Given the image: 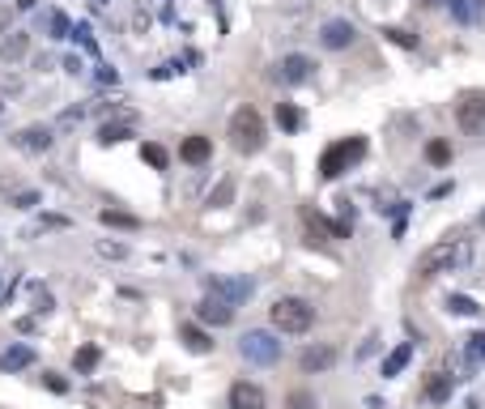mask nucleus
Returning a JSON list of instances; mask_svg holds the SVG:
<instances>
[{
  "instance_id": "20e7f679",
  "label": "nucleus",
  "mask_w": 485,
  "mask_h": 409,
  "mask_svg": "<svg viewBox=\"0 0 485 409\" xmlns=\"http://www.w3.org/2000/svg\"><path fill=\"white\" fill-rule=\"evenodd\" d=\"M268 316H273V328H281V332H306L315 324V307L306 303V298H277L273 307H268Z\"/></svg>"
},
{
  "instance_id": "a211bd4d",
  "label": "nucleus",
  "mask_w": 485,
  "mask_h": 409,
  "mask_svg": "<svg viewBox=\"0 0 485 409\" xmlns=\"http://www.w3.org/2000/svg\"><path fill=\"white\" fill-rule=\"evenodd\" d=\"M179 337L188 341L192 354H209V350H213V337H209L204 328H196V324H184V328H179Z\"/></svg>"
},
{
  "instance_id": "4be33fe9",
  "label": "nucleus",
  "mask_w": 485,
  "mask_h": 409,
  "mask_svg": "<svg viewBox=\"0 0 485 409\" xmlns=\"http://www.w3.org/2000/svg\"><path fill=\"white\" fill-rule=\"evenodd\" d=\"M132 137V124H102L98 128V141L102 145H119V141H128Z\"/></svg>"
},
{
  "instance_id": "58836bf2",
  "label": "nucleus",
  "mask_w": 485,
  "mask_h": 409,
  "mask_svg": "<svg viewBox=\"0 0 485 409\" xmlns=\"http://www.w3.org/2000/svg\"><path fill=\"white\" fill-rule=\"evenodd\" d=\"M481 222H485V213H481Z\"/></svg>"
},
{
  "instance_id": "f03ea898",
  "label": "nucleus",
  "mask_w": 485,
  "mask_h": 409,
  "mask_svg": "<svg viewBox=\"0 0 485 409\" xmlns=\"http://www.w3.org/2000/svg\"><path fill=\"white\" fill-rule=\"evenodd\" d=\"M366 158V137H341V141H332L324 149V158H319V175L324 179H337L345 175L353 162H362Z\"/></svg>"
},
{
  "instance_id": "7ed1b4c3",
  "label": "nucleus",
  "mask_w": 485,
  "mask_h": 409,
  "mask_svg": "<svg viewBox=\"0 0 485 409\" xmlns=\"http://www.w3.org/2000/svg\"><path fill=\"white\" fill-rule=\"evenodd\" d=\"M230 145H235L239 153H255L264 145V120L255 107H239L235 115H230Z\"/></svg>"
},
{
  "instance_id": "412c9836",
  "label": "nucleus",
  "mask_w": 485,
  "mask_h": 409,
  "mask_svg": "<svg viewBox=\"0 0 485 409\" xmlns=\"http://www.w3.org/2000/svg\"><path fill=\"white\" fill-rule=\"evenodd\" d=\"M277 124L286 128V133H298V128H302V111L294 107V102H277Z\"/></svg>"
},
{
  "instance_id": "aec40b11",
  "label": "nucleus",
  "mask_w": 485,
  "mask_h": 409,
  "mask_svg": "<svg viewBox=\"0 0 485 409\" xmlns=\"http://www.w3.org/2000/svg\"><path fill=\"white\" fill-rule=\"evenodd\" d=\"M426 397H430V401H447V397H451V375L430 371V375H426Z\"/></svg>"
},
{
  "instance_id": "2eb2a0df",
  "label": "nucleus",
  "mask_w": 485,
  "mask_h": 409,
  "mask_svg": "<svg viewBox=\"0 0 485 409\" xmlns=\"http://www.w3.org/2000/svg\"><path fill=\"white\" fill-rule=\"evenodd\" d=\"M209 294H217V298H226L230 307H235L239 298H247V294H251V281H247V277H230V281H226V277H217L213 286H209Z\"/></svg>"
},
{
  "instance_id": "7c9ffc66",
  "label": "nucleus",
  "mask_w": 485,
  "mask_h": 409,
  "mask_svg": "<svg viewBox=\"0 0 485 409\" xmlns=\"http://www.w3.org/2000/svg\"><path fill=\"white\" fill-rule=\"evenodd\" d=\"M383 35H388L392 43H400V47H417V35H408V30H400V26H388V30H383Z\"/></svg>"
},
{
  "instance_id": "e433bc0d",
  "label": "nucleus",
  "mask_w": 485,
  "mask_h": 409,
  "mask_svg": "<svg viewBox=\"0 0 485 409\" xmlns=\"http://www.w3.org/2000/svg\"><path fill=\"white\" fill-rule=\"evenodd\" d=\"M422 5H426V9H439V5H447V0H422Z\"/></svg>"
},
{
  "instance_id": "72a5a7b5",
  "label": "nucleus",
  "mask_w": 485,
  "mask_h": 409,
  "mask_svg": "<svg viewBox=\"0 0 485 409\" xmlns=\"http://www.w3.org/2000/svg\"><path fill=\"white\" fill-rule=\"evenodd\" d=\"M43 383H47L51 392H68V383H64V379H60L56 371H43Z\"/></svg>"
},
{
  "instance_id": "6e6552de",
  "label": "nucleus",
  "mask_w": 485,
  "mask_h": 409,
  "mask_svg": "<svg viewBox=\"0 0 485 409\" xmlns=\"http://www.w3.org/2000/svg\"><path fill=\"white\" fill-rule=\"evenodd\" d=\"M311 73H315L311 56H298V51H294V56H286V60L277 64V77H281L286 86H302V82H311Z\"/></svg>"
},
{
  "instance_id": "b1692460",
  "label": "nucleus",
  "mask_w": 485,
  "mask_h": 409,
  "mask_svg": "<svg viewBox=\"0 0 485 409\" xmlns=\"http://www.w3.org/2000/svg\"><path fill=\"white\" fill-rule=\"evenodd\" d=\"M408 358H413V345H400V350H392V354H388V363H383V375H400Z\"/></svg>"
},
{
  "instance_id": "473e14b6",
  "label": "nucleus",
  "mask_w": 485,
  "mask_h": 409,
  "mask_svg": "<svg viewBox=\"0 0 485 409\" xmlns=\"http://www.w3.org/2000/svg\"><path fill=\"white\" fill-rule=\"evenodd\" d=\"M98 256H107V260H123L128 247L123 243H98Z\"/></svg>"
},
{
  "instance_id": "a878e982",
  "label": "nucleus",
  "mask_w": 485,
  "mask_h": 409,
  "mask_svg": "<svg viewBox=\"0 0 485 409\" xmlns=\"http://www.w3.org/2000/svg\"><path fill=\"white\" fill-rule=\"evenodd\" d=\"M426 162L447 167V162H451V145H447V141H430V145H426Z\"/></svg>"
},
{
  "instance_id": "f3484780",
  "label": "nucleus",
  "mask_w": 485,
  "mask_h": 409,
  "mask_svg": "<svg viewBox=\"0 0 485 409\" xmlns=\"http://www.w3.org/2000/svg\"><path fill=\"white\" fill-rule=\"evenodd\" d=\"M34 363V350L30 345H9L5 354H0V371H26Z\"/></svg>"
},
{
  "instance_id": "f8f14e48",
  "label": "nucleus",
  "mask_w": 485,
  "mask_h": 409,
  "mask_svg": "<svg viewBox=\"0 0 485 409\" xmlns=\"http://www.w3.org/2000/svg\"><path fill=\"white\" fill-rule=\"evenodd\" d=\"M298 367L306 375H311V371H328V367H337V350H332V345H311V350L298 354Z\"/></svg>"
},
{
  "instance_id": "bb28decb",
  "label": "nucleus",
  "mask_w": 485,
  "mask_h": 409,
  "mask_svg": "<svg viewBox=\"0 0 485 409\" xmlns=\"http://www.w3.org/2000/svg\"><path fill=\"white\" fill-rule=\"evenodd\" d=\"M98 358H102V354H98V345H81V350L72 354V363H77V371H94V367H98Z\"/></svg>"
},
{
  "instance_id": "9d476101",
  "label": "nucleus",
  "mask_w": 485,
  "mask_h": 409,
  "mask_svg": "<svg viewBox=\"0 0 485 409\" xmlns=\"http://www.w3.org/2000/svg\"><path fill=\"white\" fill-rule=\"evenodd\" d=\"M302 226L311 230V235H324V239H345L349 235V226H341V222H328V218H319L311 204H302Z\"/></svg>"
},
{
  "instance_id": "5701e85b",
  "label": "nucleus",
  "mask_w": 485,
  "mask_h": 409,
  "mask_svg": "<svg viewBox=\"0 0 485 409\" xmlns=\"http://www.w3.org/2000/svg\"><path fill=\"white\" fill-rule=\"evenodd\" d=\"M230 200H235V175H226L221 184L209 192V204H213V209H221V204H230Z\"/></svg>"
},
{
  "instance_id": "dca6fc26",
  "label": "nucleus",
  "mask_w": 485,
  "mask_h": 409,
  "mask_svg": "<svg viewBox=\"0 0 485 409\" xmlns=\"http://www.w3.org/2000/svg\"><path fill=\"white\" fill-rule=\"evenodd\" d=\"M209 153H213V141L209 137H184V145H179V158L200 167V162H209Z\"/></svg>"
},
{
  "instance_id": "4c0bfd02",
  "label": "nucleus",
  "mask_w": 485,
  "mask_h": 409,
  "mask_svg": "<svg viewBox=\"0 0 485 409\" xmlns=\"http://www.w3.org/2000/svg\"><path fill=\"white\" fill-rule=\"evenodd\" d=\"M17 9H34V0H17Z\"/></svg>"
},
{
  "instance_id": "0eeeda50",
  "label": "nucleus",
  "mask_w": 485,
  "mask_h": 409,
  "mask_svg": "<svg viewBox=\"0 0 485 409\" xmlns=\"http://www.w3.org/2000/svg\"><path fill=\"white\" fill-rule=\"evenodd\" d=\"M196 320H200V324L221 328V324L235 320V307H230L226 298H217V294H204V298H200V307H196Z\"/></svg>"
},
{
  "instance_id": "2f4dec72",
  "label": "nucleus",
  "mask_w": 485,
  "mask_h": 409,
  "mask_svg": "<svg viewBox=\"0 0 485 409\" xmlns=\"http://www.w3.org/2000/svg\"><path fill=\"white\" fill-rule=\"evenodd\" d=\"M72 39L81 43L86 51H98V43H94V35H90V26H72Z\"/></svg>"
},
{
  "instance_id": "393cba45",
  "label": "nucleus",
  "mask_w": 485,
  "mask_h": 409,
  "mask_svg": "<svg viewBox=\"0 0 485 409\" xmlns=\"http://www.w3.org/2000/svg\"><path fill=\"white\" fill-rule=\"evenodd\" d=\"M141 158H145V162H149L153 171H166V162H170V153H166L162 145H153V141H149V145H141Z\"/></svg>"
},
{
  "instance_id": "1a4fd4ad",
  "label": "nucleus",
  "mask_w": 485,
  "mask_h": 409,
  "mask_svg": "<svg viewBox=\"0 0 485 409\" xmlns=\"http://www.w3.org/2000/svg\"><path fill=\"white\" fill-rule=\"evenodd\" d=\"M353 21H345V17H332V21H324V30H319V43L328 47V51H341V47H349L353 43Z\"/></svg>"
},
{
  "instance_id": "423d86ee",
  "label": "nucleus",
  "mask_w": 485,
  "mask_h": 409,
  "mask_svg": "<svg viewBox=\"0 0 485 409\" xmlns=\"http://www.w3.org/2000/svg\"><path fill=\"white\" fill-rule=\"evenodd\" d=\"M455 124L464 133H485V90H468L455 102Z\"/></svg>"
},
{
  "instance_id": "c756f323",
  "label": "nucleus",
  "mask_w": 485,
  "mask_h": 409,
  "mask_svg": "<svg viewBox=\"0 0 485 409\" xmlns=\"http://www.w3.org/2000/svg\"><path fill=\"white\" fill-rule=\"evenodd\" d=\"M47 26H51V35H56V39H68L72 35V26H68L64 13H47Z\"/></svg>"
},
{
  "instance_id": "c9c22d12",
  "label": "nucleus",
  "mask_w": 485,
  "mask_h": 409,
  "mask_svg": "<svg viewBox=\"0 0 485 409\" xmlns=\"http://www.w3.org/2000/svg\"><path fill=\"white\" fill-rule=\"evenodd\" d=\"M447 5H451V13H455L459 21H468V5H464V0H447Z\"/></svg>"
},
{
  "instance_id": "f704fd0d",
  "label": "nucleus",
  "mask_w": 485,
  "mask_h": 409,
  "mask_svg": "<svg viewBox=\"0 0 485 409\" xmlns=\"http://www.w3.org/2000/svg\"><path fill=\"white\" fill-rule=\"evenodd\" d=\"M468 341H473V345H468V354H473V358H481V354H485V332H477V337H468Z\"/></svg>"
},
{
  "instance_id": "cd10ccee",
  "label": "nucleus",
  "mask_w": 485,
  "mask_h": 409,
  "mask_svg": "<svg viewBox=\"0 0 485 409\" xmlns=\"http://www.w3.org/2000/svg\"><path fill=\"white\" fill-rule=\"evenodd\" d=\"M286 405H290V409H319L315 392H306V388H294V392L286 397Z\"/></svg>"
},
{
  "instance_id": "f257e3e1",
  "label": "nucleus",
  "mask_w": 485,
  "mask_h": 409,
  "mask_svg": "<svg viewBox=\"0 0 485 409\" xmlns=\"http://www.w3.org/2000/svg\"><path fill=\"white\" fill-rule=\"evenodd\" d=\"M468 256H473V243H468V239H443V243H430V247L417 256L413 273H417V277H439V273H451L455 265H464Z\"/></svg>"
},
{
  "instance_id": "ddd939ff",
  "label": "nucleus",
  "mask_w": 485,
  "mask_h": 409,
  "mask_svg": "<svg viewBox=\"0 0 485 409\" xmlns=\"http://www.w3.org/2000/svg\"><path fill=\"white\" fill-rule=\"evenodd\" d=\"M26 51H30V35L26 30H9L5 39H0V60L5 64H21Z\"/></svg>"
},
{
  "instance_id": "c85d7f7f",
  "label": "nucleus",
  "mask_w": 485,
  "mask_h": 409,
  "mask_svg": "<svg viewBox=\"0 0 485 409\" xmlns=\"http://www.w3.org/2000/svg\"><path fill=\"white\" fill-rule=\"evenodd\" d=\"M447 312H455V316H477V303H473L468 294H451V298H447Z\"/></svg>"
},
{
  "instance_id": "39448f33",
  "label": "nucleus",
  "mask_w": 485,
  "mask_h": 409,
  "mask_svg": "<svg viewBox=\"0 0 485 409\" xmlns=\"http://www.w3.org/2000/svg\"><path fill=\"white\" fill-rule=\"evenodd\" d=\"M239 354L247 358V363H255V367H273L277 358H281V341L273 337V332H247V337L239 341Z\"/></svg>"
},
{
  "instance_id": "4468645a",
  "label": "nucleus",
  "mask_w": 485,
  "mask_h": 409,
  "mask_svg": "<svg viewBox=\"0 0 485 409\" xmlns=\"http://www.w3.org/2000/svg\"><path fill=\"white\" fill-rule=\"evenodd\" d=\"M13 145H17V149H26V153H43V149H51V128L30 124V128H21V133L13 137Z\"/></svg>"
},
{
  "instance_id": "9b49d317",
  "label": "nucleus",
  "mask_w": 485,
  "mask_h": 409,
  "mask_svg": "<svg viewBox=\"0 0 485 409\" xmlns=\"http://www.w3.org/2000/svg\"><path fill=\"white\" fill-rule=\"evenodd\" d=\"M230 409H264V388H260V383L239 379L235 388H230Z\"/></svg>"
},
{
  "instance_id": "6ab92c4d",
  "label": "nucleus",
  "mask_w": 485,
  "mask_h": 409,
  "mask_svg": "<svg viewBox=\"0 0 485 409\" xmlns=\"http://www.w3.org/2000/svg\"><path fill=\"white\" fill-rule=\"evenodd\" d=\"M98 218H102V226H115V230H141V218L123 213V209H102Z\"/></svg>"
}]
</instances>
